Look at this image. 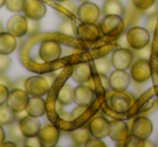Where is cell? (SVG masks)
I'll return each instance as SVG.
<instances>
[{
    "instance_id": "1",
    "label": "cell",
    "mask_w": 158,
    "mask_h": 147,
    "mask_svg": "<svg viewBox=\"0 0 158 147\" xmlns=\"http://www.w3.org/2000/svg\"><path fill=\"white\" fill-rule=\"evenodd\" d=\"M126 28L125 20L123 16L110 14L105 15L100 23V29L104 36L107 37H117L123 33Z\"/></svg>"
},
{
    "instance_id": "2",
    "label": "cell",
    "mask_w": 158,
    "mask_h": 147,
    "mask_svg": "<svg viewBox=\"0 0 158 147\" xmlns=\"http://www.w3.org/2000/svg\"><path fill=\"white\" fill-rule=\"evenodd\" d=\"M126 40L128 42V46L131 49L140 50L149 43L151 36H149L148 29L140 26H133L128 29Z\"/></svg>"
},
{
    "instance_id": "3",
    "label": "cell",
    "mask_w": 158,
    "mask_h": 147,
    "mask_svg": "<svg viewBox=\"0 0 158 147\" xmlns=\"http://www.w3.org/2000/svg\"><path fill=\"white\" fill-rule=\"evenodd\" d=\"M51 88L50 82L42 76H31L24 82V90L31 96H44Z\"/></svg>"
},
{
    "instance_id": "4",
    "label": "cell",
    "mask_w": 158,
    "mask_h": 147,
    "mask_svg": "<svg viewBox=\"0 0 158 147\" xmlns=\"http://www.w3.org/2000/svg\"><path fill=\"white\" fill-rule=\"evenodd\" d=\"M131 79L136 84H144L152 77V67L148 59H138L130 66Z\"/></svg>"
},
{
    "instance_id": "5",
    "label": "cell",
    "mask_w": 158,
    "mask_h": 147,
    "mask_svg": "<svg viewBox=\"0 0 158 147\" xmlns=\"http://www.w3.org/2000/svg\"><path fill=\"white\" fill-rule=\"evenodd\" d=\"M29 100V94L25 90L19 88L12 89L9 92L7 100V105L13 110L15 114L25 112L27 103Z\"/></svg>"
},
{
    "instance_id": "6",
    "label": "cell",
    "mask_w": 158,
    "mask_h": 147,
    "mask_svg": "<svg viewBox=\"0 0 158 147\" xmlns=\"http://www.w3.org/2000/svg\"><path fill=\"white\" fill-rule=\"evenodd\" d=\"M62 55V47L55 40H46L40 44L39 56L46 63L59 59Z\"/></svg>"
},
{
    "instance_id": "7",
    "label": "cell",
    "mask_w": 158,
    "mask_h": 147,
    "mask_svg": "<svg viewBox=\"0 0 158 147\" xmlns=\"http://www.w3.org/2000/svg\"><path fill=\"white\" fill-rule=\"evenodd\" d=\"M76 15L81 23H97L101 15V10L95 3L85 1L77 8Z\"/></svg>"
},
{
    "instance_id": "8",
    "label": "cell",
    "mask_w": 158,
    "mask_h": 147,
    "mask_svg": "<svg viewBox=\"0 0 158 147\" xmlns=\"http://www.w3.org/2000/svg\"><path fill=\"white\" fill-rule=\"evenodd\" d=\"M133 100L126 91H115L110 97V105L114 112H126L131 108Z\"/></svg>"
},
{
    "instance_id": "9",
    "label": "cell",
    "mask_w": 158,
    "mask_h": 147,
    "mask_svg": "<svg viewBox=\"0 0 158 147\" xmlns=\"http://www.w3.org/2000/svg\"><path fill=\"white\" fill-rule=\"evenodd\" d=\"M133 59L134 54L129 49L119 48L112 53V64L116 69H128L133 63Z\"/></svg>"
},
{
    "instance_id": "10",
    "label": "cell",
    "mask_w": 158,
    "mask_h": 147,
    "mask_svg": "<svg viewBox=\"0 0 158 147\" xmlns=\"http://www.w3.org/2000/svg\"><path fill=\"white\" fill-rule=\"evenodd\" d=\"M7 29L14 37H24L25 35H27V31H28V21H27V18L24 15H21L20 13L13 15L8 21Z\"/></svg>"
},
{
    "instance_id": "11",
    "label": "cell",
    "mask_w": 158,
    "mask_h": 147,
    "mask_svg": "<svg viewBox=\"0 0 158 147\" xmlns=\"http://www.w3.org/2000/svg\"><path fill=\"white\" fill-rule=\"evenodd\" d=\"M76 35L84 41H97L101 37V29L95 23H81L77 26Z\"/></svg>"
},
{
    "instance_id": "12",
    "label": "cell",
    "mask_w": 158,
    "mask_h": 147,
    "mask_svg": "<svg viewBox=\"0 0 158 147\" xmlns=\"http://www.w3.org/2000/svg\"><path fill=\"white\" fill-rule=\"evenodd\" d=\"M88 128L91 132V135L95 138H104L108 136L110 129V122L105 117H94L88 123Z\"/></svg>"
},
{
    "instance_id": "13",
    "label": "cell",
    "mask_w": 158,
    "mask_h": 147,
    "mask_svg": "<svg viewBox=\"0 0 158 147\" xmlns=\"http://www.w3.org/2000/svg\"><path fill=\"white\" fill-rule=\"evenodd\" d=\"M23 12L25 13V16L28 20L39 21L46 15L47 7L41 0H26Z\"/></svg>"
},
{
    "instance_id": "14",
    "label": "cell",
    "mask_w": 158,
    "mask_h": 147,
    "mask_svg": "<svg viewBox=\"0 0 158 147\" xmlns=\"http://www.w3.org/2000/svg\"><path fill=\"white\" fill-rule=\"evenodd\" d=\"M60 130L54 125H46L40 129L38 136L44 147H53L60 140Z\"/></svg>"
},
{
    "instance_id": "15",
    "label": "cell",
    "mask_w": 158,
    "mask_h": 147,
    "mask_svg": "<svg viewBox=\"0 0 158 147\" xmlns=\"http://www.w3.org/2000/svg\"><path fill=\"white\" fill-rule=\"evenodd\" d=\"M110 88L115 91H126L130 84V75L123 69H116L110 75Z\"/></svg>"
},
{
    "instance_id": "16",
    "label": "cell",
    "mask_w": 158,
    "mask_h": 147,
    "mask_svg": "<svg viewBox=\"0 0 158 147\" xmlns=\"http://www.w3.org/2000/svg\"><path fill=\"white\" fill-rule=\"evenodd\" d=\"M19 125H20L21 131L24 134L25 137L38 135L40 129H41V125L37 117H33L31 115L22 117L19 121Z\"/></svg>"
},
{
    "instance_id": "17",
    "label": "cell",
    "mask_w": 158,
    "mask_h": 147,
    "mask_svg": "<svg viewBox=\"0 0 158 147\" xmlns=\"http://www.w3.org/2000/svg\"><path fill=\"white\" fill-rule=\"evenodd\" d=\"M153 132V123L147 117H139L132 125V134L142 140H146Z\"/></svg>"
},
{
    "instance_id": "18",
    "label": "cell",
    "mask_w": 158,
    "mask_h": 147,
    "mask_svg": "<svg viewBox=\"0 0 158 147\" xmlns=\"http://www.w3.org/2000/svg\"><path fill=\"white\" fill-rule=\"evenodd\" d=\"M94 100V92L89 86L84 84H79L74 89V101L77 105L90 106Z\"/></svg>"
},
{
    "instance_id": "19",
    "label": "cell",
    "mask_w": 158,
    "mask_h": 147,
    "mask_svg": "<svg viewBox=\"0 0 158 147\" xmlns=\"http://www.w3.org/2000/svg\"><path fill=\"white\" fill-rule=\"evenodd\" d=\"M92 71H91V66L86 62L78 63L73 67L72 70V78L77 84H85L91 79Z\"/></svg>"
},
{
    "instance_id": "20",
    "label": "cell",
    "mask_w": 158,
    "mask_h": 147,
    "mask_svg": "<svg viewBox=\"0 0 158 147\" xmlns=\"http://www.w3.org/2000/svg\"><path fill=\"white\" fill-rule=\"evenodd\" d=\"M128 135H129V129H128V125H126L125 121L113 120L110 122V129L108 136L113 141H115V142H123Z\"/></svg>"
},
{
    "instance_id": "21",
    "label": "cell",
    "mask_w": 158,
    "mask_h": 147,
    "mask_svg": "<svg viewBox=\"0 0 158 147\" xmlns=\"http://www.w3.org/2000/svg\"><path fill=\"white\" fill-rule=\"evenodd\" d=\"M46 101L42 99V96H31L29 97L28 103L26 106V112L27 115H31L33 117H39L44 116L46 112Z\"/></svg>"
},
{
    "instance_id": "22",
    "label": "cell",
    "mask_w": 158,
    "mask_h": 147,
    "mask_svg": "<svg viewBox=\"0 0 158 147\" xmlns=\"http://www.w3.org/2000/svg\"><path fill=\"white\" fill-rule=\"evenodd\" d=\"M18 42L16 37H14L9 31L0 33V53L1 54H11L16 49Z\"/></svg>"
},
{
    "instance_id": "23",
    "label": "cell",
    "mask_w": 158,
    "mask_h": 147,
    "mask_svg": "<svg viewBox=\"0 0 158 147\" xmlns=\"http://www.w3.org/2000/svg\"><path fill=\"white\" fill-rule=\"evenodd\" d=\"M91 132L88 127H81L70 132V137L76 146H84L91 138Z\"/></svg>"
},
{
    "instance_id": "24",
    "label": "cell",
    "mask_w": 158,
    "mask_h": 147,
    "mask_svg": "<svg viewBox=\"0 0 158 147\" xmlns=\"http://www.w3.org/2000/svg\"><path fill=\"white\" fill-rule=\"evenodd\" d=\"M125 11L126 9L120 0H105V2L103 3L104 15L115 14V15L123 16Z\"/></svg>"
},
{
    "instance_id": "25",
    "label": "cell",
    "mask_w": 158,
    "mask_h": 147,
    "mask_svg": "<svg viewBox=\"0 0 158 147\" xmlns=\"http://www.w3.org/2000/svg\"><path fill=\"white\" fill-rule=\"evenodd\" d=\"M57 102L61 105L67 106L74 103V88L69 84H64L57 93Z\"/></svg>"
},
{
    "instance_id": "26",
    "label": "cell",
    "mask_w": 158,
    "mask_h": 147,
    "mask_svg": "<svg viewBox=\"0 0 158 147\" xmlns=\"http://www.w3.org/2000/svg\"><path fill=\"white\" fill-rule=\"evenodd\" d=\"M15 120V112L7 105H0V125H10Z\"/></svg>"
},
{
    "instance_id": "27",
    "label": "cell",
    "mask_w": 158,
    "mask_h": 147,
    "mask_svg": "<svg viewBox=\"0 0 158 147\" xmlns=\"http://www.w3.org/2000/svg\"><path fill=\"white\" fill-rule=\"evenodd\" d=\"M112 59H110L107 56L99 57L94 61V67L98 74H107L112 69Z\"/></svg>"
},
{
    "instance_id": "28",
    "label": "cell",
    "mask_w": 158,
    "mask_h": 147,
    "mask_svg": "<svg viewBox=\"0 0 158 147\" xmlns=\"http://www.w3.org/2000/svg\"><path fill=\"white\" fill-rule=\"evenodd\" d=\"M8 136H9V140L13 141V142L23 143V144H24L25 136H24V134L22 133V131H21L19 122L18 123L12 122L11 125H10L9 129H8Z\"/></svg>"
},
{
    "instance_id": "29",
    "label": "cell",
    "mask_w": 158,
    "mask_h": 147,
    "mask_svg": "<svg viewBox=\"0 0 158 147\" xmlns=\"http://www.w3.org/2000/svg\"><path fill=\"white\" fill-rule=\"evenodd\" d=\"M26 0H6L5 6L10 12L13 13H21L24 11Z\"/></svg>"
},
{
    "instance_id": "30",
    "label": "cell",
    "mask_w": 158,
    "mask_h": 147,
    "mask_svg": "<svg viewBox=\"0 0 158 147\" xmlns=\"http://www.w3.org/2000/svg\"><path fill=\"white\" fill-rule=\"evenodd\" d=\"M57 9L67 15H73L77 13V7L72 0H63L59 3Z\"/></svg>"
},
{
    "instance_id": "31",
    "label": "cell",
    "mask_w": 158,
    "mask_h": 147,
    "mask_svg": "<svg viewBox=\"0 0 158 147\" xmlns=\"http://www.w3.org/2000/svg\"><path fill=\"white\" fill-rule=\"evenodd\" d=\"M59 31L64 35H67V36H75L76 35V29H75L74 25H73L72 20L69 18H66L59 27Z\"/></svg>"
},
{
    "instance_id": "32",
    "label": "cell",
    "mask_w": 158,
    "mask_h": 147,
    "mask_svg": "<svg viewBox=\"0 0 158 147\" xmlns=\"http://www.w3.org/2000/svg\"><path fill=\"white\" fill-rule=\"evenodd\" d=\"M123 146L127 147H144V140L132 134V135H128L126 137V140L123 141Z\"/></svg>"
},
{
    "instance_id": "33",
    "label": "cell",
    "mask_w": 158,
    "mask_h": 147,
    "mask_svg": "<svg viewBox=\"0 0 158 147\" xmlns=\"http://www.w3.org/2000/svg\"><path fill=\"white\" fill-rule=\"evenodd\" d=\"M131 2L133 7H135L140 11H145L156 2V0H131Z\"/></svg>"
},
{
    "instance_id": "34",
    "label": "cell",
    "mask_w": 158,
    "mask_h": 147,
    "mask_svg": "<svg viewBox=\"0 0 158 147\" xmlns=\"http://www.w3.org/2000/svg\"><path fill=\"white\" fill-rule=\"evenodd\" d=\"M151 51H152V47L151 44H147L145 46L144 48L140 49V50H134L133 54L136 55L139 59H148L149 56H151Z\"/></svg>"
},
{
    "instance_id": "35",
    "label": "cell",
    "mask_w": 158,
    "mask_h": 147,
    "mask_svg": "<svg viewBox=\"0 0 158 147\" xmlns=\"http://www.w3.org/2000/svg\"><path fill=\"white\" fill-rule=\"evenodd\" d=\"M24 146L28 147H42V143L40 141L39 136H29V137H25L24 141Z\"/></svg>"
},
{
    "instance_id": "36",
    "label": "cell",
    "mask_w": 158,
    "mask_h": 147,
    "mask_svg": "<svg viewBox=\"0 0 158 147\" xmlns=\"http://www.w3.org/2000/svg\"><path fill=\"white\" fill-rule=\"evenodd\" d=\"M11 59L8 54H1L0 53V72H5L9 68Z\"/></svg>"
},
{
    "instance_id": "37",
    "label": "cell",
    "mask_w": 158,
    "mask_h": 147,
    "mask_svg": "<svg viewBox=\"0 0 158 147\" xmlns=\"http://www.w3.org/2000/svg\"><path fill=\"white\" fill-rule=\"evenodd\" d=\"M39 28H40L39 21H36V20L28 21V31H27V34H28L29 36H33V35H35L36 33H38Z\"/></svg>"
},
{
    "instance_id": "38",
    "label": "cell",
    "mask_w": 158,
    "mask_h": 147,
    "mask_svg": "<svg viewBox=\"0 0 158 147\" xmlns=\"http://www.w3.org/2000/svg\"><path fill=\"white\" fill-rule=\"evenodd\" d=\"M9 92H10V90H9V88H8L7 86L0 84V105H2V104L7 103Z\"/></svg>"
},
{
    "instance_id": "39",
    "label": "cell",
    "mask_w": 158,
    "mask_h": 147,
    "mask_svg": "<svg viewBox=\"0 0 158 147\" xmlns=\"http://www.w3.org/2000/svg\"><path fill=\"white\" fill-rule=\"evenodd\" d=\"M87 108H88V106H85V105H77V107L74 108V110H73L72 112V116L74 119H77L79 118L80 116H82V115L85 114V112L87 110Z\"/></svg>"
},
{
    "instance_id": "40",
    "label": "cell",
    "mask_w": 158,
    "mask_h": 147,
    "mask_svg": "<svg viewBox=\"0 0 158 147\" xmlns=\"http://www.w3.org/2000/svg\"><path fill=\"white\" fill-rule=\"evenodd\" d=\"M87 147H106L105 143L101 141V138H90L86 144Z\"/></svg>"
},
{
    "instance_id": "41",
    "label": "cell",
    "mask_w": 158,
    "mask_h": 147,
    "mask_svg": "<svg viewBox=\"0 0 158 147\" xmlns=\"http://www.w3.org/2000/svg\"><path fill=\"white\" fill-rule=\"evenodd\" d=\"M156 22H157V14L153 16H148V20L146 22V27L148 29V31L153 33L155 31V26H156Z\"/></svg>"
},
{
    "instance_id": "42",
    "label": "cell",
    "mask_w": 158,
    "mask_h": 147,
    "mask_svg": "<svg viewBox=\"0 0 158 147\" xmlns=\"http://www.w3.org/2000/svg\"><path fill=\"white\" fill-rule=\"evenodd\" d=\"M99 75V78L101 79V84H102V87H103L104 90H107L110 88V79L107 78V76L105 74H98Z\"/></svg>"
},
{
    "instance_id": "43",
    "label": "cell",
    "mask_w": 158,
    "mask_h": 147,
    "mask_svg": "<svg viewBox=\"0 0 158 147\" xmlns=\"http://www.w3.org/2000/svg\"><path fill=\"white\" fill-rule=\"evenodd\" d=\"M144 13L146 14L147 16H153V15H156V14L158 13V5L155 2L153 6H152L151 8H148V9L145 10Z\"/></svg>"
},
{
    "instance_id": "44",
    "label": "cell",
    "mask_w": 158,
    "mask_h": 147,
    "mask_svg": "<svg viewBox=\"0 0 158 147\" xmlns=\"http://www.w3.org/2000/svg\"><path fill=\"white\" fill-rule=\"evenodd\" d=\"M0 84H5V86H7L8 88H10V87H11V84H12L9 78H8L7 76L3 75L2 72H0Z\"/></svg>"
},
{
    "instance_id": "45",
    "label": "cell",
    "mask_w": 158,
    "mask_h": 147,
    "mask_svg": "<svg viewBox=\"0 0 158 147\" xmlns=\"http://www.w3.org/2000/svg\"><path fill=\"white\" fill-rule=\"evenodd\" d=\"M6 141V132L3 130L2 125H0V146L2 145V143Z\"/></svg>"
},
{
    "instance_id": "46",
    "label": "cell",
    "mask_w": 158,
    "mask_h": 147,
    "mask_svg": "<svg viewBox=\"0 0 158 147\" xmlns=\"http://www.w3.org/2000/svg\"><path fill=\"white\" fill-rule=\"evenodd\" d=\"M9 146H11V147H16L18 145H16V143H14L13 141H11L10 140L9 142H3L2 143V145H1V147H9Z\"/></svg>"
},
{
    "instance_id": "47",
    "label": "cell",
    "mask_w": 158,
    "mask_h": 147,
    "mask_svg": "<svg viewBox=\"0 0 158 147\" xmlns=\"http://www.w3.org/2000/svg\"><path fill=\"white\" fill-rule=\"evenodd\" d=\"M44 77L48 79V81L50 82V84H52V82L54 81V79H55V75H53V74H51V75H47V76H44Z\"/></svg>"
},
{
    "instance_id": "48",
    "label": "cell",
    "mask_w": 158,
    "mask_h": 147,
    "mask_svg": "<svg viewBox=\"0 0 158 147\" xmlns=\"http://www.w3.org/2000/svg\"><path fill=\"white\" fill-rule=\"evenodd\" d=\"M147 146L154 147V146H155V145H154L153 143L149 142V141H147V138H146V140H144V147H147Z\"/></svg>"
},
{
    "instance_id": "49",
    "label": "cell",
    "mask_w": 158,
    "mask_h": 147,
    "mask_svg": "<svg viewBox=\"0 0 158 147\" xmlns=\"http://www.w3.org/2000/svg\"><path fill=\"white\" fill-rule=\"evenodd\" d=\"M6 3V0H0V8H2Z\"/></svg>"
},
{
    "instance_id": "50",
    "label": "cell",
    "mask_w": 158,
    "mask_h": 147,
    "mask_svg": "<svg viewBox=\"0 0 158 147\" xmlns=\"http://www.w3.org/2000/svg\"><path fill=\"white\" fill-rule=\"evenodd\" d=\"M3 31V26H2V24L0 23V33H2Z\"/></svg>"
},
{
    "instance_id": "51",
    "label": "cell",
    "mask_w": 158,
    "mask_h": 147,
    "mask_svg": "<svg viewBox=\"0 0 158 147\" xmlns=\"http://www.w3.org/2000/svg\"><path fill=\"white\" fill-rule=\"evenodd\" d=\"M53 1H56V2H61V1H63V0H53Z\"/></svg>"
},
{
    "instance_id": "52",
    "label": "cell",
    "mask_w": 158,
    "mask_h": 147,
    "mask_svg": "<svg viewBox=\"0 0 158 147\" xmlns=\"http://www.w3.org/2000/svg\"><path fill=\"white\" fill-rule=\"evenodd\" d=\"M78 1H81V2H85V1H89V0H78Z\"/></svg>"
},
{
    "instance_id": "53",
    "label": "cell",
    "mask_w": 158,
    "mask_h": 147,
    "mask_svg": "<svg viewBox=\"0 0 158 147\" xmlns=\"http://www.w3.org/2000/svg\"><path fill=\"white\" fill-rule=\"evenodd\" d=\"M157 67H158V59H157Z\"/></svg>"
}]
</instances>
